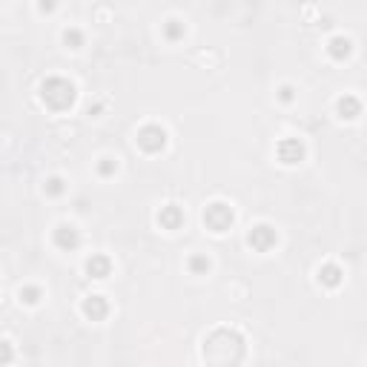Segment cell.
<instances>
[{
    "instance_id": "6da1fadb",
    "label": "cell",
    "mask_w": 367,
    "mask_h": 367,
    "mask_svg": "<svg viewBox=\"0 0 367 367\" xmlns=\"http://www.w3.org/2000/svg\"><path fill=\"white\" fill-rule=\"evenodd\" d=\"M40 98L49 103L52 109H69L75 103V86L63 78H49L40 89Z\"/></svg>"
},
{
    "instance_id": "7a4b0ae2",
    "label": "cell",
    "mask_w": 367,
    "mask_h": 367,
    "mask_svg": "<svg viewBox=\"0 0 367 367\" xmlns=\"http://www.w3.org/2000/svg\"><path fill=\"white\" fill-rule=\"evenodd\" d=\"M204 224L213 230V233H224V230H230V224H233V209L227 204H221V201H215V204H209L204 209Z\"/></svg>"
},
{
    "instance_id": "3957f363",
    "label": "cell",
    "mask_w": 367,
    "mask_h": 367,
    "mask_svg": "<svg viewBox=\"0 0 367 367\" xmlns=\"http://www.w3.org/2000/svg\"><path fill=\"white\" fill-rule=\"evenodd\" d=\"M138 146H141L143 152H161L164 146H167V132L155 124L143 126L141 132H138Z\"/></svg>"
},
{
    "instance_id": "277c9868",
    "label": "cell",
    "mask_w": 367,
    "mask_h": 367,
    "mask_svg": "<svg viewBox=\"0 0 367 367\" xmlns=\"http://www.w3.org/2000/svg\"><path fill=\"white\" fill-rule=\"evenodd\" d=\"M247 241H250V247L252 250H258V252H267L273 244L278 241L276 238V230L270 224H258V227H252L250 230V235H247Z\"/></svg>"
},
{
    "instance_id": "5b68a950",
    "label": "cell",
    "mask_w": 367,
    "mask_h": 367,
    "mask_svg": "<svg viewBox=\"0 0 367 367\" xmlns=\"http://www.w3.org/2000/svg\"><path fill=\"white\" fill-rule=\"evenodd\" d=\"M55 244H58L61 250H75V247L81 244V235H78V230L72 224H61L55 230Z\"/></svg>"
},
{
    "instance_id": "8992f818",
    "label": "cell",
    "mask_w": 367,
    "mask_h": 367,
    "mask_svg": "<svg viewBox=\"0 0 367 367\" xmlns=\"http://www.w3.org/2000/svg\"><path fill=\"white\" fill-rule=\"evenodd\" d=\"M278 158L284 164H298L301 158H304V146L298 141H293V138H287V141L278 143Z\"/></svg>"
},
{
    "instance_id": "52a82bcc",
    "label": "cell",
    "mask_w": 367,
    "mask_h": 367,
    "mask_svg": "<svg viewBox=\"0 0 367 367\" xmlns=\"http://www.w3.org/2000/svg\"><path fill=\"white\" fill-rule=\"evenodd\" d=\"M158 224L167 227V230H178V227L184 224V209L175 206V204H167L161 213H158Z\"/></svg>"
},
{
    "instance_id": "ba28073f",
    "label": "cell",
    "mask_w": 367,
    "mask_h": 367,
    "mask_svg": "<svg viewBox=\"0 0 367 367\" xmlns=\"http://www.w3.org/2000/svg\"><path fill=\"white\" fill-rule=\"evenodd\" d=\"M83 313L89 316L92 322H100V319H103V316L109 313L107 298H103V296H89L86 301H83Z\"/></svg>"
},
{
    "instance_id": "9c48e42d",
    "label": "cell",
    "mask_w": 367,
    "mask_h": 367,
    "mask_svg": "<svg viewBox=\"0 0 367 367\" xmlns=\"http://www.w3.org/2000/svg\"><path fill=\"white\" fill-rule=\"evenodd\" d=\"M109 270H112V261L107 258V255H92L89 261H86V273L95 278H107Z\"/></svg>"
},
{
    "instance_id": "30bf717a",
    "label": "cell",
    "mask_w": 367,
    "mask_h": 367,
    "mask_svg": "<svg viewBox=\"0 0 367 367\" xmlns=\"http://www.w3.org/2000/svg\"><path fill=\"white\" fill-rule=\"evenodd\" d=\"M319 281H324V284L336 287V284L341 281V270L336 267V264H327V267H322V270H319Z\"/></svg>"
},
{
    "instance_id": "8fae6325",
    "label": "cell",
    "mask_w": 367,
    "mask_h": 367,
    "mask_svg": "<svg viewBox=\"0 0 367 367\" xmlns=\"http://www.w3.org/2000/svg\"><path fill=\"white\" fill-rule=\"evenodd\" d=\"M330 52L336 55V58H344V55L350 52V40H344V37H333L330 40Z\"/></svg>"
},
{
    "instance_id": "7c38bea8",
    "label": "cell",
    "mask_w": 367,
    "mask_h": 367,
    "mask_svg": "<svg viewBox=\"0 0 367 367\" xmlns=\"http://www.w3.org/2000/svg\"><path fill=\"white\" fill-rule=\"evenodd\" d=\"M20 301L37 304V301H40V287H23V290H20Z\"/></svg>"
},
{
    "instance_id": "4fadbf2b",
    "label": "cell",
    "mask_w": 367,
    "mask_h": 367,
    "mask_svg": "<svg viewBox=\"0 0 367 367\" xmlns=\"http://www.w3.org/2000/svg\"><path fill=\"white\" fill-rule=\"evenodd\" d=\"M189 270H192V273H206V270H209V258H206V255H192V258H189Z\"/></svg>"
},
{
    "instance_id": "5bb4252c",
    "label": "cell",
    "mask_w": 367,
    "mask_h": 367,
    "mask_svg": "<svg viewBox=\"0 0 367 367\" xmlns=\"http://www.w3.org/2000/svg\"><path fill=\"white\" fill-rule=\"evenodd\" d=\"M63 40H66V46H72V49H78V46L83 43V35L78 32V29H66V32H63Z\"/></svg>"
},
{
    "instance_id": "9a60e30c",
    "label": "cell",
    "mask_w": 367,
    "mask_h": 367,
    "mask_svg": "<svg viewBox=\"0 0 367 367\" xmlns=\"http://www.w3.org/2000/svg\"><path fill=\"white\" fill-rule=\"evenodd\" d=\"M12 356H15L12 344H9V341H0V367H3V364H9Z\"/></svg>"
},
{
    "instance_id": "2e32d148",
    "label": "cell",
    "mask_w": 367,
    "mask_h": 367,
    "mask_svg": "<svg viewBox=\"0 0 367 367\" xmlns=\"http://www.w3.org/2000/svg\"><path fill=\"white\" fill-rule=\"evenodd\" d=\"M181 35H184V26H181L178 20H170V23H167V37L175 40V37H181Z\"/></svg>"
},
{
    "instance_id": "e0dca14e",
    "label": "cell",
    "mask_w": 367,
    "mask_h": 367,
    "mask_svg": "<svg viewBox=\"0 0 367 367\" xmlns=\"http://www.w3.org/2000/svg\"><path fill=\"white\" fill-rule=\"evenodd\" d=\"M46 192H49V195H61V192H63V181L61 178H52L49 184H46Z\"/></svg>"
},
{
    "instance_id": "ac0fdd59",
    "label": "cell",
    "mask_w": 367,
    "mask_h": 367,
    "mask_svg": "<svg viewBox=\"0 0 367 367\" xmlns=\"http://www.w3.org/2000/svg\"><path fill=\"white\" fill-rule=\"evenodd\" d=\"M98 170H100V175H112V172L118 170V164L112 161V158H103V161H100V167H98Z\"/></svg>"
},
{
    "instance_id": "d6986e66",
    "label": "cell",
    "mask_w": 367,
    "mask_h": 367,
    "mask_svg": "<svg viewBox=\"0 0 367 367\" xmlns=\"http://www.w3.org/2000/svg\"><path fill=\"white\" fill-rule=\"evenodd\" d=\"M281 100H293V86H284L281 89Z\"/></svg>"
}]
</instances>
